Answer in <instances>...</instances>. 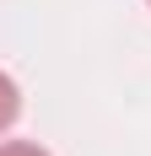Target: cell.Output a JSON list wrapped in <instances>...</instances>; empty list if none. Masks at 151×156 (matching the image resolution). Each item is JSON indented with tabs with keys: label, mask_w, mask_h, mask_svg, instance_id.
I'll return each mask as SVG.
<instances>
[{
	"label": "cell",
	"mask_w": 151,
	"mask_h": 156,
	"mask_svg": "<svg viewBox=\"0 0 151 156\" xmlns=\"http://www.w3.org/2000/svg\"><path fill=\"white\" fill-rule=\"evenodd\" d=\"M146 5H151V0H146Z\"/></svg>",
	"instance_id": "obj_3"
},
{
	"label": "cell",
	"mask_w": 151,
	"mask_h": 156,
	"mask_svg": "<svg viewBox=\"0 0 151 156\" xmlns=\"http://www.w3.org/2000/svg\"><path fill=\"white\" fill-rule=\"evenodd\" d=\"M0 156H49V151L32 140H0Z\"/></svg>",
	"instance_id": "obj_2"
},
{
	"label": "cell",
	"mask_w": 151,
	"mask_h": 156,
	"mask_svg": "<svg viewBox=\"0 0 151 156\" xmlns=\"http://www.w3.org/2000/svg\"><path fill=\"white\" fill-rule=\"evenodd\" d=\"M16 113H22V86H16V81L0 70V135L16 124Z\"/></svg>",
	"instance_id": "obj_1"
}]
</instances>
